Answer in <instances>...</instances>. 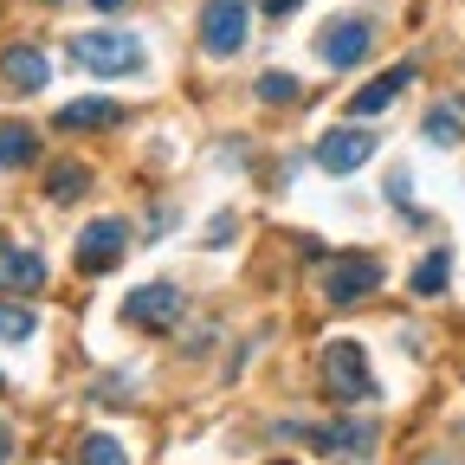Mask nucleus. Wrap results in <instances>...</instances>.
<instances>
[{"mask_svg":"<svg viewBox=\"0 0 465 465\" xmlns=\"http://www.w3.org/2000/svg\"><path fill=\"white\" fill-rule=\"evenodd\" d=\"M72 58L91 72V78H130V72H143V39L136 33H124V26H91V33H78L72 39Z\"/></svg>","mask_w":465,"mask_h":465,"instance_id":"1","label":"nucleus"},{"mask_svg":"<svg viewBox=\"0 0 465 465\" xmlns=\"http://www.w3.org/2000/svg\"><path fill=\"white\" fill-rule=\"evenodd\" d=\"M317 369H323L330 401H342V407H356V401H369V394H375L369 349H362V342H349V336H336V342L323 349V356H317Z\"/></svg>","mask_w":465,"mask_h":465,"instance_id":"2","label":"nucleus"},{"mask_svg":"<svg viewBox=\"0 0 465 465\" xmlns=\"http://www.w3.org/2000/svg\"><path fill=\"white\" fill-rule=\"evenodd\" d=\"M323 298L330 304H362V298H375L381 291V259L375 252H336V259H323Z\"/></svg>","mask_w":465,"mask_h":465,"instance_id":"3","label":"nucleus"},{"mask_svg":"<svg viewBox=\"0 0 465 465\" xmlns=\"http://www.w3.org/2000/svg\"><path fill=\"white\" fill-rule=\"evenodd\" d=\"M375 130H362V124H336V130H323L317 136V168L323 174H356L369 155H375Z\"/></svg>","mask_w":465,"mask_h":465,"instance_id":"4","label":"nucleus"},{"mask_svg":"<svg viewBox=\"0 0 465 465\" xmlns=\"http://www.w3.org/2000/svg\"><path fill=\"white\" fill-rule=\"evenodd\" d=\"M246 33H252L246 0H207V7H201V45L213 58H232V52L246 45Z\"/></svg>","mask_w":465,"mask_h":465,"instance_id":"5","label":"nucleus"},{"mask_svg":"<svg viewBox=\"0 0 465 465\" xmlns=\"http://www.w3.org/2000/svg\"><path fill=\"white\" fill-rule=\"evenodd\" d=\"M369 45H375V26H369V20H356V14H349V20H330V26L317 33V58H323L330 72L362 65V58H369Z\"/></svg>","mask_w":465,"mask_h":465,"instance_id":"6","label":"nucleus"},{"mask_svg":"<svg viewBox=\"0 0 465 465\" xmlns=\"http://www.w3.org/2000/svg\"><path fill=\"white\" fill-rule=\"evenodd\" d=\"M174 317H182V284H168V278L136 284L124 298V323H136V330H168Z\"/></svg>","mask_w":465,"mask_h":465,"instance_id":"7","label":"nucleus"},{"mask_svg":"<svg viewBox=\"0 0 465 465\" xmlns=\"http://www.w3.org/2000/svg\"><path fill=\"white\" fill-rule=\"evenodd\" d=\"M124 252H130V226H124V220H91V226L78 232V272H84V278L110 272Z\"/></svg>","mask_w":465,"mask_h":465,"instance_id":"8","label":"nucleus"},{"mask_svg":"<svg viewBox=\"0 0 465 465\" xmlns=\"http://www.w3.org/2000/svg\"><path fill=\"white\" fill-rule=\"evenodd\" d=\"M0 291H14V298L45 291V252L20 246V240H0Z\"/></svg>","mask_w":465,"mask_h":465,"instance_id":"9","label":"nucleus"},{"mask_svg":"<svg viewBox=\"0 0 465 465\" xmlns=\"http://www.w3.org/2000/svg\"><path fill=\"white\" fill-rule=\"evenodd\" d=\"M0 78H7V91L33 97V91H45V78H52V58H45L39 45H7V52H0Z\"/></svg>","mask_w":465,"mask_h":465,"instance_id":"10","label":"nucleus"},{"mask_svg":"<svg viewBox=\"0 0 465 465\" xmlns=\"http://www.w3.org/2000/svg\"><path fill=\"white\" fill-rule=\"evenodd\" d=\"M124 104H116V97H78V104H65V110H58V124L52 130H72V136H84V130H116V124H124Z\"/></svg>","mask_w":465,"mask_h":465,"instance_id":"11","label":"nucleus"},{"mask_svg":"<svg viewBox=\"0 0 465 465\" xmlns=\"http://www.w3.org/2000/svg\"><path fill=\"white\" fill-rule=\"evenodd\" d=\"M407 84H414V65H388L375 84H362L356 97H349V116H375V110H388V104H394Z\"/></svg>","mask_w":465,"mask_h":465,"instance_id":"12","label":"nucleus"},{"mask_svg":"<svg viewBox=\"0 0 465 465\" xmlns=\"http://www.w3.org/2000/svg\"><path fill=\"white\" fill-rule=\"evenodd\" d=\"M446 278H452V252H446V246H433V252L414 265L407 291H414V298H440V291H446Z\"/></svg>","mask_w":465,"mask_h":465,"instance_id":"13","label":"nucleus"},{"mask_svg":"<svg viewBox=\"0 0 465 465\" xmlns=\"http://www.w3.org/2000/svg\"><path fill=\"white\" fill-rule=\"evenodd\" d=\"M84 188H91V168H84V162H58V168L45 174V201H58V207H72Z\"/></svg>","mask_w":465,"mask_h":465,"instance_id":"14","label":"nucleus"},{"mask_svg":"<svg viewBox=\"0 0 465 465\" xmlns=\"http://www.w3.org/2000/svg\"><path fill=\"white\" fill-rule=\"evenodd\" d=\"M33 155H39V130H26V124L0 130V168H26Z\"/></svg>","mask_w":465,"mask_h":465,"instance_id":"15","label":"nucleus"},{"mask_svg":"<svg viewBox=\"0 0 465 465\" xmlns=\"http://www.w3.org/2000/svg\"><path fill=\"white\" fill-rule=\"evenodd\" d=\"M420 130H427V143H440V149H452V143H459V97H452V104H433Z\"/></svg>","mask_w":465,"mask_h":465,"instance_id":"16","label":"nucleus"},{"mask_svg":"<svg viewBox=\"0 0 465 465\" xmlns=\"http://www.w3.org/2000/svg\"><path fill=\"white\" fill-rule=\"evenodd\" d=\"M78 465H130V452H124V440H110V433H84Z\"/></svg>","mask_w":465,"mask_h":465,"instance_id":"17","label":"nucleus"},{"mask_svg":"<svg viewBox=\"0 0 465 465\" xmlns=\"http://www.w3.org/2000/svg\"><path fill=\"white\" fill-rule=\"evenodd\" d=\"M39 330V317L26 311V304H7V298H0V342H26Z\"/></svg>","mask_w":465,"mask_h":465,"instance_id":"18","label":"nucleus"},{"mask_svg":"<svg viewBox=\"0 0 465 465\" xmlns=\"http://www.w3.org/2000/svg\"><path fill=\"white\" fill-rule=\"evenodd\" d=\"M259 97H265V104H298L304 84L291 78V72H265V78H259Z\"/></svg>","mask_w":465,"mask_h":465,"instance_id":"19","label":"nucleus"},{"mask_svg":"<svg viewBox=\"0 0 465 465\" xmlns=\"http://www.w3.org/2000/svg\"><path fill=\"white\" fill-rule=\"evenodd\" d=\"M407 194H414V188H407V174H388V201H394V207H407Z\"/></svg>","mask_w":465,"mask_h":465,"instance_id":"20","label":"nucleus"},{"mask_svg":"<svg viewBox=\"0 0 465 465\" xmlns=\"http://www.w3.org/2000/svg\"><path fill=\"white\" fill-rule=\"evenodd\" d=\"M259 7H265V14L278 20V14H291V7H298V0H259Z\"/></svg>","mask_w":465,"mask_h":465,"instance_id":"21","label":"nucleus"},{"mask_svg":"<svg viewBox=\"0 0 465 465\" xmlns=\"http://www.w3.org/2000/svg\"><path fill=\"white\" fill-rule=\"evenodd\" d=\"M7 452H14V433H7V420H0V465H7Z\"/></svg>","mask_w":465,"mask_h":465,"instance_id":"22","label":"nucleus"},{"mask_svg":"<svg viewBox=\"0 0 465 465\" xmlns=\"http://www.w3.org/2000/svg\"><path fill=\"white\" fill-rule=\"evenodd\" d=\"M91 7H104V14H116V7H124V0H91Z\"/></svg>","mask_w":465,"mask_h":465,"instance_id":"23","label":"nucleus"},{"mask_svg":"<svg viewBox=\"0 0 465 465\" xmlns=\"http://www.w3.org/2000/svg\"><path fill=\"white\" fill-rule=\"evenodd\" d=\"M272 465H291V459H272Z\"/></svg>","mask_w":465,"mask_h":465,"instance_id":"24","label":"nucleus"}]
</instances>
